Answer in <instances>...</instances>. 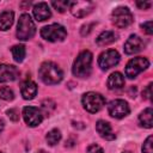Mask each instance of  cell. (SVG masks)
I'll use <instances>...</instances> for the list:
<instances>
[{
	"label": "cell",
	"instance_id": "16",
	"mask_svg": "<svg viewBox=\"0 0 153 153\" xmlns=\"http://www.w3.org/2000/svg\"><path fill=\"white\" fill-rule=\"evenodd\" d=\"M20 92L24 99H32L37 93V85L32 80H26L22 84Z\"/></svg>",
	"mask_w": 153,
	"mask_h": 153
},
{
	"label": "cell",
	"instance_id": "31",
	"mask_svg": "<svg viewBox=\"0 0 153 153\" xmlns=\"http://www.w3.org/2000/svg\"><path fill=\"white\" fill-rule=\"evenodd\" d=\"M94 25V23H91V24H87V25H84L82 27H81V35L82 36H86L90 31H91V27Z\"/></svg>",
	"mask_w": 153,
	"mask_h": 153
},
{
	"label": "cell",
	"instance_id": "6",
	"mask_svg": "<svg viewBox=\"0 0 153 153\" xmlns=\"http://www.w3.org/2000/svg\"><path fill=\"white\" fill-rule=\"evenodd\" d=\"M111 18H112V23L115 24V26H117L120 29L129 26L134 20L133 14H131V12L129 11L128 7H117V8H115L112 11Z\"/></svg>",
	"mask_w": 153,
	"mask_h": 153
},
{
	"label": "cell",
	"instance_id": "10",
	"mask_svg": "<svg viewBox=\"0 0 153 153\" xmlns=\"http://www.w3.org/2000/svg\"><path fill=\"white\" fill-rule=\"evenodd\" d=\"M23 117L27 126L36 127V126L41 124V122L43 120V114L36 106H25L23 109Z\"/></svg>",
	"mask_w": 153,
	"mask_h": 153
},
{
	"label": "cell",
	"instance_id": "4",
	"mask_svg": "<svg viewBox=\"0 0 153 153\" xmlns=\"http://www.w3.org/2000/svg\"><path fill=\"white\" fill-rule=\"evenodd\" d=\"M104 104H105V98L100 93L87 92L82 96V105L91 114L98 112L104 106Z\"/></svg>",
	"mask_w": 153,
	"mask_h": 153
},
{
	"label": "cell",
	"instance_id": "8",
	"mask_svg": "<svg viewBox=\"0 0 153 153\" xmlns=\"http://www.w3.org/2000/svg\"><path fill=\"white\" fill-rule=\"evenodd\" d=\"M108 111L110 116L115 118H123L129 114V105L123 99H114L108 105Z\"/></svg>",
	"mask_w": 153,
	"mask_h": 153
},
{
	"label": "cell",
	"instance_id": "1",
	"mask_svg": "<svg viewBox=\"0 0 153 153\" xmlns=\"http://www.w3.org/2000/svg\"><path fill=\"white\" fill-rule=\"evenodd\" d=\"M38 75L41 78V80L47 84V85H55L59 84L62 78H63V73L61 71V68L50 61L43 62L38 69Z\"/></svg>",
	"mask_w": 153,
	"mask_h": 153
},
{
	"label": "cell",
	"instance_id": "2",
	"mask_svg": "<svg viewBox=\"0 0 153 153\" xmlns=\"http://www.w3.org/2000/svg\"><path fill=\"white\" fill-rule=\"evenodd\" d=\"M92 65V54L88 50L81 51L74 61L73 65V74L79 78H86L91 73Z\"/></svg>",
	"mask_w": 153,
	"mask_h": 153
},
{
	"label": "cell",
	"instance_id": "33",
	"mask_svg": "<svg viewBox=\"0 0 153 153\" xmlns=\"http://www.w3.org/2000/svg\"><path fill=\"white\" fill-rule=\"evenodd\" d=\"M4 127H5V122L2 121V118H0V131H2Z\"/></svg>",
	"mask_w": 153,
	"mask_h": 153
},
{
	"label": "cell",
	"instance_id": "14",
	"mask_svg": "<svg viewBox=\"0 0 153 153\" xmlns=\"http://www.w3.org/2000/svg\"><path fill=\"white\" fill-rule=\"evenodd\" d=\"M33 16L39 22H43V20H47L48 18H50L51 16V12H50V8L48 6L47 2H38L33 6Z\"/></svg>",
	"mask_w": 153,
	"mask_h": 153
},
{
	"label": "cell",
	"instance_id": "36",
	"mask_svg": "<svg viewBox=\"0 0 153 153\" xmlns=\"http://www.w3.org/2000/svg\"><path fill=\"white\" fill-rule=\"evenodd\" d=\"M0 153H2V152H0Z\"/></svg>",
	"mask_w": 153,
	"mask_h": 153
},
{
	"label": "cell",
	"instance_id": "19",
	"mask_svg": "<svg viewBox=\"0 0 153 153\" xmlns=\"http://www.w3.org/2000/svg\"><path fill=\"white\" fill-rule=\"evenodd\" d=\"M139 122L145 128H152V126H153V111H152V108H147L140 114Z\"/></svg>",
	"mask_w": 153,
	"mask_h": 153
},
{
	"label": "cell",
	"instance_id": "27",
	"mask_svg": "<svg viewBox=\"0 0 153 153\" xmlns=\"http://www.w3.org/2000/svg\"><path fill=\"white\" fill-rule=\"evenodd\" d=\"M141 27L142 30L147 33V35H152L153 33V27H152V20H148V22H145L143 24H141Z\"/></svg>",
	"mask_w": 153,
	"mask_h": 153
},
{
	"label": "cell",
	"instance_id": "23",
	"mask_svg": "<svg viewBox=\"0 0 153 153\" xmlns=\"http://www.w3.org/2000/svg\"><path fill=\"white\" fill-rule=\"evenodd\" d=\"M53 7L59 12H65L71 6V1H53Z\"/></svg>",
	"mask_w": 153,
	"mask_h": 153
},
{
	"label": "cell",
	"instance_id": "34",
	"mask_svg": "<svg viewBox=\"0 0 153 153\" xmlns=\"http://www.w3.org/2000/svg\"><path fill=\"white\" fill-rule=\"evenodd\" d=\"M36 153H47V152H45V151H43V149H39V151H37Z\"/></svg>",
	"mask_w": 153,
	"mask_h": 153
},
{
	"label": "cell",
	"instance_id": "5",
	"mask_svg": "<svg viewBox=\"0 0 153 153\" xmlns=\"http://www.w3.org/2000/svg\"><path fill=\"white\" fill-rule=\"evenodd\" d=\"M41 36L49 42H57V41H63L67 36L66 29L60 25V24H50L41 30Z\"/></svg>",
	"mask_w": 153,
	"mask_h": 153
},
{
	"label": "cell",
	"instance_id": "26",
	"mask_svg": "<svg viewBox=\"0 0 153 153\" xmlns=\"http://www.w3.org/2000/svg\"><path fill=\"white\" fill-rule=\"evenodd\" d=\"M42 108L47 111V112H50L51 110L55 109V103L51 100V99H45L42 102Z\"/></svg>",
	"mask_w": 153,
	"mask_h": 153
},
{
	"label": "cell",
	"instance_id": "11",
	"mask_svg": "<svg viewBox=\"0 0 153 153\" xmlns=\"http://www.w3.org/2000/svg\"><path fill=\"white\" fill-rule=\"evenodd\" d=\"M69 10L72 14L76 18H82L87 16L93 10V2L91 1H71Z\"/></svg>",
	"mask_w": 153,
	"mask_h": 153
},
{
	"label": "cell",
	"instance_id": "15",
	"mask_svg": "<svg viewBox=\"0 0 153 153\" xmlns=\"http://www.w3.org/2000/svg\"><path fill=\"white\" fill-rule=\"evenodd\" d=\"M96 130L98 131V134L105 139V140H114L116 136L111 129V126L106 122V121H103V120H99L97 123H96Z\"/></svg>",
	"mask_w": 153,
	"mask_h": 153
},
{
	"label": "cell",
	"instance_id": "12",
	"mask_svg": "<svg viewBox=\"0 0 153 153\" xmlns=\"http://www.w3.org/2000/svg\"><path fill=\"white\" fill-rule=\"evenodd\" d=\"M145 48V42L137 36V35H131L124 43V51L129 55L135 54L141 51Z\"/></svg>",
	"mask_w": 153,
	"mask_h": 153
},
{
	"label": "cell",
	"instance_id": "29",
	"mask_svg": "<svg viewBox=\"0 0 153 153\" xmlns=\"http://www.w3.org/2000/svg\"><path fill=\"white\" fill-rule=\"evenodd\" d=\"M151 96H152V82H149V84L146 86V88L142 91V97H143L145 99L151 100Z\"/></svg>",
	"mask_w": 153,
	"mask_h": 153
},
{
	"label": "cell",
	"instance_id": "9",
	"mask_svg": "<svg viewBox=\"0 0 153 153\" xmlns=\"http://www.w3.org/2000/svg\"><path fill=\"white\" fill-rule=\"evenodd\" d=\"M118 62H120V54L114 49H109L102 53L98 57V65L103 71H106L116 66Z\"/></svg>",
	"mask_w": 153,
	"mask_h": 153
},
{
	"label": "cell",
	"instance_id": "21",
	"mask_svg": "<svg viewBox=\"0 0 153 153\" xmlns=\"http://www.w3.org/2000/svg\"><path fill=\"white\" fill-rule=\"evenodd\" d=\"M11 53H12V56H13L14 61H17V62H22L24 60V57H25V54H26L25 47L22 45V44L13 45L11 48Z\"/></svg>",
	"mask_w": 153,
	"mask_h": 153
},
{
	"label": "cell",
	"instance_id": "3",
	"mask_svg": "<svg viewBox=\"0 0 153 153\" xmlns=\"http://www.w3.org/2000/svg\"><path fill=\"white\" fill-rule=\"evenodd\" d=\"M36 32L35 23L32 22L30 14L24 13L19 17L18 25H17V37L20 41H27L33 37Z\"/></svg>",
	"mask_w": 153,
	"mask_h": 153
},
{
	"label": "cell",
	"instance_id": "17",
	"mask_svg": "<svg viewBox=\"0 0 153 153\" xmlns=\"http://www.w3.org/2000/svg\"><path fill=\"white\" fill-rule=\"evenodd\" d=\"M106 84L110 90H118L124 86V78L120 72H115V73L110 74Z\"/></svg>",
	"mask_w": 153,
	"mask_h": 153
},
{
	"label": "cell",
	"instance_id": "25",
	"mask_svg": "<svg viewBox=\"0 0 153 153\" xmlns=\"http://www.w3.org/2000/svg\"><path fill=\"white\" fill-rule=\"evenodd\" d=\"M152 140H153V137H152V135H149L146 139V141L143 142V145H142V152L143 153H153V149H152Z\"/></svg>",
	"mask_w": 153,
	"mask_h": 153
},
{
	"label": "cell",
	"instance_id": "20",
	"mask_svg": "<svg viewBox=\"0 0 153 153\" xmlns=\"http://www.w3.org/2000/svg\"><path fill=\"white\" fill-rule=\"evenodd\" d=\"M14 13L12 11H4L0 13V30H7L13 24Z\"/></svg>",
	"mask_w": 153,
	"mask_h": 153
},
{
	"label": "cell",
	"instance_id": "22",
	"mask_svg": "<svg viewBox=\"0 0 153 153\" xmlns=\"http://www.w3.org/2000/svg\"><path fill=\"white\" fill-rule=\"evenodd\" d=\"M45 140H47V142H48L50 146L56 145V143L61 140V133H60V130H59V129H51L50 131L47 133Z\"/></svg>",
	"mask_w": 153,
	"mask_h": 153
},
{
	"label": "cell",
	"instance_id": "28",
	"mask_svg": "<svg viewBox=\"0 0 153 153\" xmlns=\"http://www.w3.org/2000/svg\"><path fill=\"white\" fill-rule=\"evenodd\" d=\"M87 153H104V151L100 146L93 143V145H90L87 147Z\"/></svg>",
	"mask_w": 153,
	"mask_h": 153
},
{
	"label": "cell",
	"instance_id": "30",
	"mask_svg": "<svg viewBox=\"0 0 153 153\" xmlns=\"http://www.w3.org/2000/svg\"><path fill=\"white\" fill-rule=\"evenodd\" d=\"M7 116H8L10 120H12V121H14V122L19 120V114H18V111H17L16 109H10V110H7Z\"/></svg>",
	"mask_w": 153,
	"mask_h": 153
},
{
	"label": "cell",
	"instance_id": "35",
	"mask_svg": "<svg viewBox=\"0 0 153 153\" xmlns=\"http://www.w3.org/2000/svg\"><path fill=\"white\" fill-rule=\"evenodd\" d=\"M123 153H130V152H123Z\"/></svg>",
	"mask_w": 153,
	"mask_h": 153
},
{
	"label": "cell",
	"instance_id": "7",
	"mask_svg": "<svg viewBox=\"0 0 153 153\" xmlns=\"http://www.w3.org/2000/svg\"><path fill=\"white\" fill-rule=\"evenodd\" d=\"M149 66V61L146 59V57H142V56H139V57H134L131 59L127 66H126V75L129 78V79H133L135 78L139 73L143 72L146 68H148Z\"/></svg>",
	"mask_w": 153,
	"mask_h": 153
},
{
	"label": "cell",
	"instance_id": "13",
	"mask_svg": "<svg viewBox=\"0 0 153 153\" xmlns=\"http://www.w3.org/2000/svg\"><path fill=\"white\" fill-rule=\"evenodd\" d=\"M19 76V71L12 65H0V82L13 81Z\"/></svg>",
	"mask_w": 153,
	"mask_h": 153
},
{
	"label": "cell",
	"instance_id": "18",
	"mask_svg": "<svg viewBox=\"0 0 153 153\" xmlns=\"http://www.w3.org/2000/svg\"><path fill=\"white\" fill-rule=\"evenodd\" d=\"M116 38H117V35H116L114 31H109V30H108V31L102 32V33L97 37L96 43H97L98 45L103 47V45H108V44L114 43V42L116 41Z\"/></svg>",
	"mask_w": 153,
	"mask_h": 153
},
{
	"label": "cell",
	"instance_id": "24",
	"mask_svg": "<svg viewBox=\"0 0 153 153\" xmlns=\"http://www.w3.org/2000/svg\"><path fill=\"white\" fill-rule=\"evenodd\" d=\"M0 98L5 99V100H12L14 98V93L10 87H1L0 88Z\"/></svg>",
	"mask_w": 153,
	"mask_h": 153
},
{
	"label": "cell",
	"instance_id": "32",
	"mask_svg": "<svg viewBox=\"0 0 153 153\" xmlns=\"http://www.w3.org/2000/svg\"><path fill=\"white\" fill-rule=\"evenodd\" d=\"M136 6L140 7L141 10H146V8H149L152 6V1H147V2H141V1H137L136 2Z\"/></svg>",
	"mask_w": 153,
	"mask_h": 153
}]
</instances>
